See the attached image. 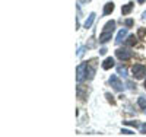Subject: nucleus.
Listing matches in <instances>:
<instances>
[{
    "label": "nucleus",
    "mask_w": 146,
    "mask_h": 137,
    "mask_svg": "<svg viewBox=\"0 0 146 137\" xmlns=\"http://www.w3.org/2000/svg\"><path fill=\"white\" fill-rule=\"evenodd\" d=\"M86 69H88V63H80L76 69V82L82 83L86 79Z\"/></svg>",
    "instance_id": "obj_1"
},
{
    "label": "nucleus",
    "mask_w": 146,
    "mask_h": 137,
    "mask_svg": "<svg viewBox=\"0 0 146 137\" xmlns=\"http://www.w3.org/2000/svg\"><path fill=\"white\" fill-rule=\"evenodd\" d=\"M131 73L135 79H143L146 76V67L143 64H135L131 67Z\"/></svg>",
    "instance_id": "obj_2"
},
{
    "label": "nucleus",
    "mask_w": 146,
    "mask_h": 137,
    "mask_svg": "<svg viewBox=\"0 0 146 137\" xmlns=\"http://www.w3.org/2000/svg\"><path fill=\"white\" fill-rule=\"evenodd\" d=\"M115 56H117L120 60L126 61V60H130V58H131L133 53L130 51L129 48H117V50H115Z\"/></svg>",
    "instance_id": "obj_3"
},
{
    "label": "nucleus",
    "mask_w": 146,
    "mask_h": 137,
    "mask_svg": "<svg viewBox=\"0 0 146 137\" xmlns=\"http://www.w3.org/2000/svg\"><path fill=\"white\" fill-rule=\"evenodd\" d=\"M110 85H111L113 86V88L115 89V91H118V92H121V91H123L124 89V86H123V82H120V79L115 76V74H114V76H111V77H110Z\"/></svg>",
    "instance_id": "obj_4"
},
{
    "label": "nucleus",
    "mask_w": 146,
    "mask_h": 137,
    "mask_svg": "<svg viewBox=\"0 0 146 137\" xmlns=\"http://www.w3.org/2000/svg\"><path fill=\"white\" fill-rule=\"evenodd\" d=\"M124 38H127V28H123V29L118 31L117 38H115V42H117V44H121Z\"/></svg>",
    "instance_id": "obj_5"
},
{
    "label": "nucleus",
    "mask_w": 146,
    "mask_h": 137,
    "mask_svg": "<svg viewBox=\"0 0 146 137\" xmlns=\"http://www.w3.org/2000/svg\"><path fill=\"white\" fill-rule=\"evenodd\" d=\"M111 35H113V32H110V31H102V34L100 35V42H101V44L108 42L110 40H111Z\"/></svg>",
    "instance_id": "obj_6"
},
{
    "label": "nucleus",
    "mask_w": 146,
    "mask_h": 137,
    "mask_svg": "<svg viewBox=\"0 0 146 137\" xmlns=\"http://www.w3.org/2000/svg\"><path fill=\"white\" fill-rule=\"evenodd\" d=\"M111 67H114V58L113 57H107L102 63V69L104 70H110Z\"/></svg>",
    "instance_id": "obj_7"
},
{
    "label": "nucleus",
    "mask_w": 146,
    "mask_h": 137,
    "mask_svg": "<svg viewBox=\"0 0 146 137\" xmlns=\"http://www.w3.org/2000/svg\"><path fill=\"white\" fill-rule=\"evenodd\" d=\"M94 21H95V13H94V12H91L89 16H88V19L85 21V25H83V26L86 28V29L91 28V26H92V23H94Z\"/></svg>",
    "instance_id": "obj_8"
},
{
    "label": "nucleus",
    "mask_w": 146,
    "mask_h": 137,
    "mask_svg": "<svg viewBox=\"0 0 146 137\" xmlns=\"http://www.w3.org/2000/svg\"><path fill=\"white\" fill-rule=\"evenodd\" d=\"M126 44H127L129 47H135V45L137 44V36H135V35H129V36H127V40H126Z\"/></svg>",
    "instance_id": "obj_9"
},
{
    "label": "nucleus",
    "mask_w": 146,
    "mask_h": 137,
    "mask_svg": "<svg viewBox=\"0 0 146 137\" xmlns=\"http://www.w3.org/2000/svg\"><path fill=\"white\" fill-rule=\"evenodd\" d=\"M113 10H114V3L113 2H110L104 6V15H110V13H113Z\"/></svg>",
    "instance_id": "obj_10"
},
{
    "label": "nucleus",
    "mask_w": 146,
    "mask_h": 137,
    "mask_svg": "<svg viewBox=\"0 0 146 137\" xmlns=\"http://www.w3.org/2000/svg\"><path fill=\"white\" fill-rule=\"evenodd\" d=\"M114 28H115V22H114V21H110V22H107V23H105V26H104V29H102V31L114 32Z\"/></svg>",
    "instance_id": "obj_11"
},
{
    "label": "nucleus",
    "mask_w": 146,
    "mask_h": 137,
    "mask_svg": "<svg viewBox=\"0 0 146 137\" xmlns=\"http://www.w3.org/2000/svg\"><path fill=\"white\" fill-rule=\"evenodd\" d=\"M94 74H95V69L88 64V69H86V79H88V80H92V79H94Z\"/></svg>",
    "instance_id": "obj_12"
},
{
    "label": "nucleus",
    "mask_w": 146,
    "mask_h": 137,
    "mask_svg": "<svg viewBox=\"0 0 146 137\" xmlns=\"http://www.w3.org/2000/svg\"><path fill=\"white\" fill-rule=\"evenodd\" d=\"M131 9H133V3L130 2V3H127L126 6H123V9H121V13H123V15H129L130 12H131Z\"/></svg>",
    "instance_id": "obj_13"
},
{
    "label": "nucleus",
    "mask_w": 146,
    "mask_h": 137,
    "mask_svg": "<svg viewBox=\"0 0 146 137\" xmlns=\"http://www.w3.org/2000/svg\"><path fill=\"white\" fill-rule=\"evenodd\" d=\"M117 73L120 74V76L126 77V76H127V69H126L124 66H118V67H117Z\"/></svg>",
    "instance_id": "obj_14"
},
{
    "label": "nucleus",
    "mask_w": 146,
    "mask_h": 137,
    "mask_svg": "<svg viewBox=\"0 0 146 137\" xmlns=\"http://www.w3.org/2000/svg\"><path fill=\"white\" fill-rule=\"evenodd\" d=\"M137 104H139V107H140V108L146 109V96H139Z\"/></svg>",
    "instance_id": "obj_15"
},
{
    "label": "nucleus",
    "mask_w": 146,
    "mask_h": 137,
    "mask_svg": "<svg viewBox=\"0 0 146 137\" xmlns=\"http://www.w3.org/2000/svg\"><path fill=\"white\" fill-rule=\"evenodd\" d=\"M145 35H146V28H139V31H137V36H139V38H143Z\"/></svg>",
    "instance_id": "obj_16"
},
{
    "label": "nucleus",
    "mask_w": 146,
    "mask_h": 137,
    "mask_svg": "<svg viewBox=\"0 0 146 137\" xmlns=\"http://www.w3.org/2000/svg\"><path fill=\"white\" fill-rule=\"evenodd\" d=\"M124 124H127V126H133V127H139L140 126L137 121H124Z\"/></svg>",
    "instance_id": "obj_17"
},
{
    "label": "nucleus",
    "mask_w": 146,
    "mask_h": 137,
    "mask_svg": "<svg viewBox=\"0 0 146 137\" xmlns=\"http://www.w3.org/2000/svg\"><path fill=\"white\" fill-rule=\"evenodd\" d=\"M105 96L108 98V102H111L113 105H115V99H114V96H111L110 93H105Z\"/></svg>",
    "instance_id": "obj_18"
},
{
    "label": "nucleus",
    "mask_w": 146,
    "mask_h": 137,
    "mask_svg": "<svg viewBox=\"0 0 146 137\" xmlns=\"http://www.w3.org/2000/svg\"><path fill=\"white\" fill-rule=\"evenodd\" d=\"M83 54H85V47H80V48L78 50V53H76V56H78V57H82Z\"/></svg>",
    "instance_id": "obj_19"
},
{
    "label": "nucleus",
    "mask_w": 146,
    "mask_h": 137,
    "mask_svg": "<svg viewBox=\"0 0 146 137\" xmlns=\"http://www.w3.org/2000/svg\"><path fill=\"white\" fill-rule=\"evenodd\" d=\"M121 134H126V136H131V134H135L131 130H126V128H123L121 130Z\"/></svg>",
    "instance_id": "obj_20"
},
{
    "label": "nucleus",
    "mask_w": 146,
    "mask_h": 137,
    "mask_svg": "<svg viewBox=\"0 0 146 137\" xmlns=\"http://www.w3.org/2000/svg\"><path fill=\"white\" fill-rule=\"evenodd\" d=\"M139 130H140L142 134H146V124H140V126H139Z\"/></svg>",
    "instance_id": "obj_21"
},
{
    "label": "nucleus",
    "mask_w": 146,
    "mask_h": 137,
    "mask_svg": "<svg viewBox=\"0 0 146 137\" xmlns=\"http://www.w3.org/2000/svg\"><path fill=\"white\" fill-rule=\"evenodd\" d=\"M133 23H135V22H133V19H127L126 21V26L130 28V26H133Z\"/></svg>",
    "instance_id": "obj_22"
},
{
    "label": "nucleus",
    "mask_w": 146,
    "mask_h": 137,
    "mask_svg": "<svg viewBox=\"0 0 146 137\" xmlns=\"http://www.w3.org/2000/svg\"><path fill=\"white\" fill-rule=\"evenodd\" d=\"M105 53H107V48H101V50H100V54H101V56H104Z\"/></svg>",
    "instance_id": "obj_23"
},
{
    "label": "nucleus",
    "mask_w": 146,
    "mask_h": 137,
    "mask_svg": "<svg viewBox=\"0 0 146 137\" xmlns=\"http://www.w3.org/2000/svg\"><path fill=\"white\" fill-rule=\"evenodd\" d=\"M143 88L146 89V79H145V83H143Z\"/></svg>",
    "instance_id": "obj_24"
},
{
    "label": "nucleus",
    "mask_w": 146,
    "mask_h": 137,
    "mask_svg": "<svg viewBox=\"0 0 146 137\" xmlns=\"http://www.w3.org/2000/svg\"><path fill=\"white\" fill-rule=\"evenodd\" d=\"M143 19H146V13H143Z\"/></svg>",
    "instance_id": "obj_25"
}]
</instances>
